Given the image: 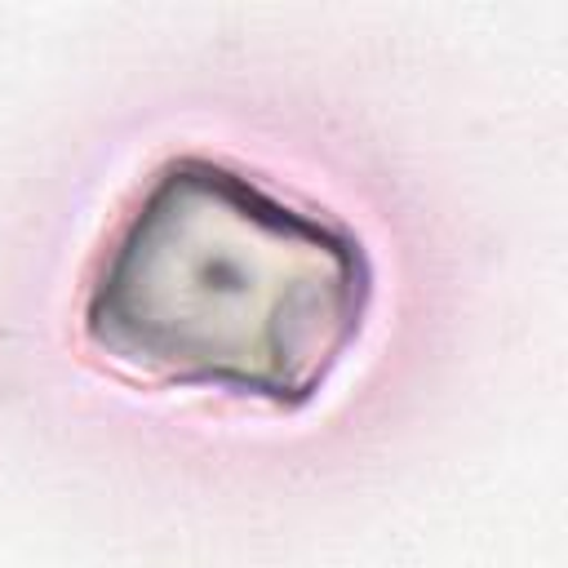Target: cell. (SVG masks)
<instances>
[{"label":"cell","instance_id":"obj_1","mask_svg":"<svg viewBox=\"0 0 568 568\" xmlns=\"http://www.w3.org/2000/svg\"><path fill=\"white\" fill-rule=\"evenodd\" d=\"M373 306L364 240L231 160L151 173L84 293V337L115 368L275 408L311 404Z\"/></svg>","mask_w":568,"mask_h":568}]
</instances>
